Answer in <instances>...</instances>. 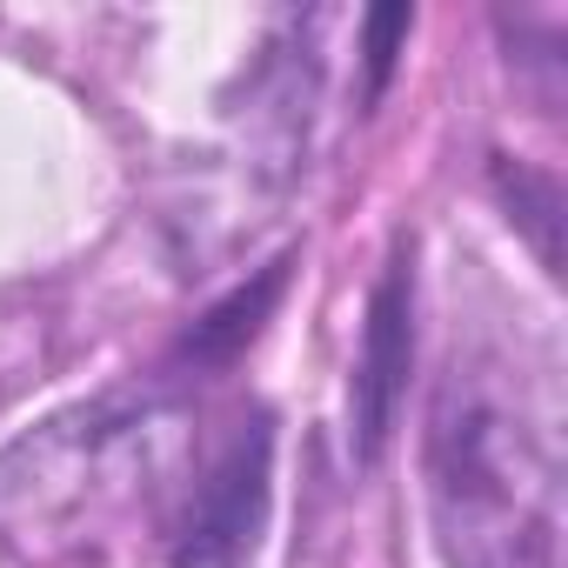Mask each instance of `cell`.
I'll return each mask as SVG.
<instances>
[{"label":"cell","instance_id":"5b68a950","mask_svg":"<svg viewBox=\"0 0 568 568\" xmlns=\"http://www.w3.org/2000/svg\"><path fill=\"white\" fill-rule=\"evenodd\" d=\"M281 288H288V261H274L254 288H234L221 308H207L201 322H194V335L181 342V368H194V375H207V368H227L254 335H261V322L274 315V302H281Z\"/></svg>","mask_w":568,"mask_h":568},{"label":"cell","instance_id":"277c9868","mask_svg":"<svg viewBox=\"0 0 568 568\" xmlns=\"http://www.w3.org/2000/svg\"><path fill=\"white\" fill-rule=\"evenodd\" d=\"M408 368H415V241H395L375 295H368L362 355H355V382H348V422H355L362 462H375L388 448Z\"/></svg>","mask_w":568,"mask_h":568},{"label":"cell","instance_id":"7a4b0ae2","mask_svg":"<svg viewBox=\"0 0 568 568\" xmlns=\"http://www.w3.org/2000/svg\"><path fill=\"white\" fill-rule=\"evenodd\" d=\"M174 402L161 388L101 395L48 415L0 448V548L21 568L88 561L134 508H148L168 468Z\"/></svg>","mask_w":568,"mask_h":568},{"label":"cell","instance_id":"52a82bcc","mask_svg":"<svg viewBox=\"0 0 568 568\" xmlns=\"http://www.w3.org/2000/svg\"><path fill=\"white\" fill-rule=\"evenodd\" d=\"M415 28V14L408 8H382V14H368V94H382V81H388V68H395V41Z\"/></svg>","mask_w":568,"mask_h":568},{"label":"cell","instance_id":"3957f363","mask_svg":"<svg viewBox=\"0 0 568 568\" xmlns=\"http://www.w3.org/2000/svg\"><path fill=\"white\" fill-rule=\"evenodd\" d=\"M267 495H274V428L254 408L194 468L181 515L168 528V568H247L267 528Z\"/></svg>","mask_w":568,"mask_h":568},{"label":"cell","instance_id":"8992f818","mask_svg":"<svg viewBox=\"0 0 568 568\" xmlns=\"http://www.w3.org/2000/svg\"><path fill=\"white\" fill-rule=\"evenodd\" d=\"M495 187H501V201L515 207L508 221H521V227L535 234V254H541V267H548V274H561V247H555L561 194H555V181H548V174H528L521 161H515V168H508V161H495Z\"/></svg>","mask_w":568,"mask_h":568},{"label":"cell","instance_id":"6da1fadb","mask_svg":"<svg viewBox=\"0 0 568 568\" xmlns=\"http://www.w3.org/2000/svg\"><path fill=\"white\" fill-rule=\"evenodd\" d=\"M428 528L442 568H555L561 548V455L548 408L495 348H455L428 428Z\"/></svg>","mask_w":568,"mask_h":568}]
</instances>
